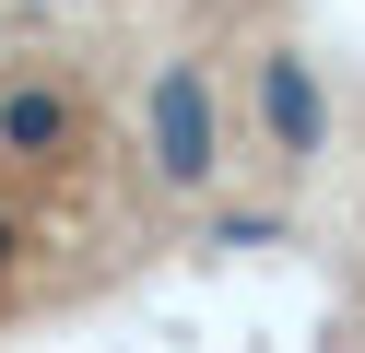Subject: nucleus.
Returning a JSON list of instances; mask_svg holds the SVG:
<instances>
[{
    "mask_svg": "<svg viewBox=\"0 0 365 353\" xmlns=\"http://www.w3.org/2000/svg\"><path fill=\"white\" fill-rule=\"evenodd\" d=\"M189 141L130 130L95 71L0 36V329L71 306L130 259L165 188H189Z\"/></svg>",
    "mask_w": 365,
    "mask_h": 353,
    "instance_id": "f257e3e1",
    "label": "nucleus"
}]
</instances>
